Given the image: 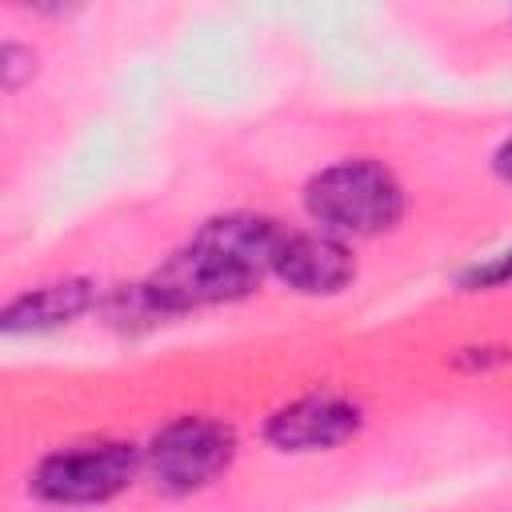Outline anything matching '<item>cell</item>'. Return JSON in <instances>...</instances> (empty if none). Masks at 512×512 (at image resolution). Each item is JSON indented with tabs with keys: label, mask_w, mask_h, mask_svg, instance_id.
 <instances>
[{
	"label": "cell",
	"mask_w": 512,
	"mask_h": 512,
	"mask_svg": "<svg viewBox=\"0 0 512 512\" xmlns=\"http://www.w3.org/2000/svg\"><path fill=\"white\" fill-rule=\"evenodd\" d=\"M144 476V444L84 440L44 452L28 472V492L52 508H96L124 496Z\"/></svg>",
	"instance_id": "obj_3"
},
{
	"label": "cell",
	"mask_w": 512,
	"mask_h": 512,
	"mask_svg": "<svg viewBox=\"0 0 512 512\" xmlns=\"http://www.w3.org/2000/svg\"><path fill=\"white\" fill-rule=\"evenodd\" d=\"M32 76H36V52L20 40H4L0 44V88L20 92Z\"/></svg>",
	"instance_id": "obj_10"
},
{
	"label": "cell",
	"mask_w": 512,
	"mask_h": 512,
	"mask_svg": "<svg viewBox=\"0 0 512 512\" xmlns=\"http://www.w3.org/2000/svg\"><path fill=\"white\" fill-rule=\"evenodd\" d=\"M284 228V220L264 212H216L176 252H168L144 284L168 320L248 300L264 284Z\"/></svg>",
	"instance_id": "obj_1"
},
{
	"label": "cell",
	"mask_w": 512,
	"mask_h": 512,
	"mask_svg": "<svg viewBox=\"0 0 512 512\" xmlns=\"http://www.w3.org/2000/svg\"><path fill=\"white\" fill-rule=\"evenodd\" d=\"M300 208L312 220V228L352 244V240H376L400 228L408 212V192L384 160L340 156L304 180Z\"/></svg>",
	"instance_id": "obj_2"
},
{
	"label": "cell",
	"mask_w": 512,
	"mask_h": 512,
	"mask_svg": "<svg viewBox=\"0 0 512 512\" xmlns=\"http://www.w3.org/2000/svg\"><path fill=\"white\" fill-rule=\"evenodd\" d=\"M508 284H512V244L492 252V256H480V260H472L468 268L456 272L460 292H496V288H508Z\"/></svg>",
	"instance_id": "obj_9"
},
{
	"label": "cell",
	"mask_w": 512,
	"mask_h": 512,
	"mask_svg": "<svg viewBox=\"0 0 512 512\" xmlns=\"http://www.w3.org/2000/svg\"><path fill=\"white\" fill-rule=\"evenodd\" d=\"M96 316L120 332V336H140V332H152L160 324H168L164 308L156 304V296L148 292L144 280H132V284H112L100 292V304H96Z\"/></svg>",
	"instance_id": "obj_8"
},
{
	"label": "cell",
	"mask_w": 512,
	"mask_h": 512,
	"mask_svg": "<svg viewBox=\"0 0 512 512\" xmlns=\"http://www.w3.org/2000/svg\"><path fill=\"white\" fill-rule=\"evenodd\" d=\"M512 364V348L508 344H468V348H456L452 352V368L456 372H492V368H504Z\"/></svg>",
	"instance_id": "obj_11"
},
{
	"label": "cell",
	"mask_w": 512,
	"mask_h": 512,
	"mask_svg": "<svg viewBox=\"0 0 512 512\" xmlns=\"http://www.w3.org/2000/svg\"><path fill=\"white\" fill-rule=\"evenodd\" d=\"M488 164H492V176L512 188V136H504V140L492 148V160H488Z\"/></svg>",
	"instance_id": "obj_12"
},
{
	"label": "cell",
	"mask_w": 512,
	"mask_h": 512,
	"mask_svg": "<svg viewBox=\"0 0 512 512\" xmlns=\"http://www.w3.org/2000/svg\"><path fill=\"white\" fill-rule=\"evenodd\" d=\"M100 284L88 276H60L36 288L16 292L4 312H0V328L4 336H44V332H60L68 324H76L80 316L96 312L100 304Z\"/></svg>",
	"instance_id": "obj_7"
},
{
	"label": "cell",
	"mask_w": 512,
	"mask_h": 512,
	"mask_svg": "<svg viewBox=\"0 0 512 512\" xmlns=\"http://www.w3.org/2000/svg\"><path fill=\"white\" fill-rule=\"evenodd\" d=\"M356 272H360V264H356L352 244L332 232H320V228H284V236L272 252V264H268L272 280H280L288 292L312 296V300L348 292Z\"/></svg>",
	"instance_id": "obj_6"
},
{
	"label": "cell",
	"mask_w": 512,
	"mask_h": 512,
	"mask_svg": "<svg viewBox=\"0 0 512 512\" xmlns=\"http://www.w3.org/2000/svg\"><path fill=\"white\" fill-rule=\"evenodd\" d=\"M236 428L208 412H184L160 424L144 444V476L164 496H192L216 484L236 460Z\"/></svg>",
	"instance_id": "obj_4"
},
{
	"label": "cell",
	"mask_w": 512,
	"mask_h": 512,
	"mask_svg": "<svg viewBox=\"0 0 512 512\" xmlns=\"http://www.w3.org/2000/svg\"><path fill=\"white\" fill-rule=\"evenodd\" d=\"M364 428V408L344 392H304L272 408L260 436L280 456H312L348 444Z\"/></svg>",
	"instance_id": "obj_5"
}]
</instances>
